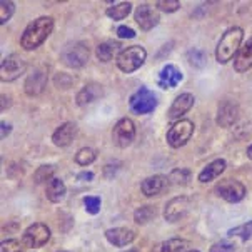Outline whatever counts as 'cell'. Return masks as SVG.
I'll return each mask as SVG.
<instances>
[{
  "label": "cell",
  "instance_id": "44dd1931",
  "mask_svg": "<svg viewBox=\"0 0 252 252\" xmlns=\"http://www.w3.org/2000/svg\"><path fill=\"white\" fill-rule=\"evenodd\" d=\"M182 80V72L176 65H165L159 74V85L162 89L176 87Z\"/></svg>",
  "mask_w": 252,
  "mask_h": 252
},
{
  "label": "cell",
  "instance_id": "9c48e42d",
  "mask_svg": "<svg viewBox=\"0 0 252 252\" xmlns=\"http://www.w3.org/2000/svg\"><path fill=\"white\" fill-rule=\"evenodd\" d=\"M112 135H114V142L117 144L119 147H127V145H130L135 139L134 122L127 117L121 119V121L115 124Z\"/></svg>",
  "mask_w": 252,
  "mask_h": 252
},
{
  "label": "cell",
  "instance_id": "74e56055",
  "mask_svg": "<svg viewBox=\"0 0 252 252\" xmlns=\"http://www.w3.org/2000/svg\"><path fill=\"white\" fill-rule=\"evenodd\" d=\"M117 35L121 37V38H134L135 32L132 31L130 27H126V25H122V27L117 29Z\"/></svg>",
  "mask_w": 252,
  "mask_h": 252
},
{
  "label": "cell",
  "instance_id": "cb8c5ba5",
  "mask_svg": "<svg viewBox=\"0 0 252 252\" xmlns=\"http://www.w3.org/2000/svg\"><path fill=\"white\" fill-rule=\"evenodd\" d=\"M45 195L50 202H59L62 200V197L65 195V184H63L59 177H52L47 184Z\"/></svg>",
  "mask_w": 252,
  "mask_h": 252
},
{
  "label": "cell",
  "instance_id": "7a4b0ae2",
  "mask_svg": "<svg viewBox=\"0 0 252 252\" xmlns=\"http://www.w3.org/2000/svg\"><path fill=\"white\" fill-rule=\"evenodd\" d=\"M242 38H244V32H242L241 27H232V29H229V31H225L216 49L217 62L227 63L230 59L239 52Z\"/></svg>",
  "mask_w": 252,
  "mask_h": 252
},
{
  "label": "cell",
  "instance_id": "f546056e",
  "mask_svg": "<svg viewBox=\"0 0 252 252\" xmlns=\"http://www.w3.org/2000/svg\"><path fill=\"white\" fill-rule=\"evenodd\" d=\"M190 179V172L187 169H174L169 176V182L174 186H186Z\"/></svg>",
  "mask_w": 252,
  "mask_h": 252
},
{
  "label": "cell",
  "instance_id": "8992f818",
  "mask_svg": "<svg viewBox=\"0 0 252 252\" xmlns=\"http://www.w3.org/2000/svg\"><path fill=\"white\" fill-rule=\"evenodd\" d=\"M62 62L70 69H80L89 61V49L84 44H74L62 50Z\"/></svg>",
  "mask_w": 252,
  "mask_h": 252
},
{
  "label": "cell",
  "instance_id": "60d3db41",
  "mask_svg": "<svg viewBox=\"0 0 252 252\" xmlns=\"http://www.w3.org/2000/svg\"><path fill=\"white\" fill-rule=\"evenodd\" d=\"M247 156H249V159L252 160V145H249V149H247Z\"/></svg>",
  "mask_w": 252,
  "mask_h": 252
},
{
  "label": "cell",
  "instance_id": "30bf717a",
  "mask_svg": "<svg viewBox=\"0 0 252 252\" xmlns=\"http://www.w3.org/2000/svg\"><path fill=\"white\" fill-rule=\"evenodd\" d=\"M0 72H2L0 74L2 75V82H12V80L19 79L25 72V62L19 55H8L2 61Z\"/></svg>",
  "mask_w": 252,
  "mask_h": 252
},
{
  "label": "cell",
  "instance_id": "7bdbcfd3",
  "mask_svg": "<svg viewBox=\"0 0 252 252\" xmlns=\"http://www.w3.org/2000/svg\"><path fill=\"white\" fill-rule=\"evenodd\" d=\"M126 252H135V251H126Z\"/></svg>",
  "mask_w": 252,
  "mask_h": 252
},
{
  "label": "cell",
  "instance_id": "d4e9b609",
  "mask_svg": "<svg viewBox=\"0 0 252 252\" xmlns=\"http://www.w3.org/2000/svg\"><path fill=\"white\" fill-rule=\"evenodd\" d=\"M189 246V242L184 239H169L165 242H160L152 249V252H184Z\"/></svg>",
  "mask_w": 252,
  "mask_h": 252
},
{
  "label": "cell",
  "instance_id": "9a60e30c",
  "mask_svg": "<svg viewBox=\"0 0 252 252\" xmlns=\"http://www.w3.org/2000/svg\"><path fill=\"white\" fill-rule=\"evenodd\" d=\"M194 102H195V99L192 94H181V95L172 102V105H170L169 119L170 121H177L179 117H182L184 114L189 112L192 109V105H194Z\"/></svg>",
  "mask_w": 252,
  "mask_h": 252
},
{
  "label": "cell",
  "instance_id": "5b68a950",
  "mask_svg": "<svg viewBox=\"0 0 252 252\" xmlns=\"http://www.w3.org/2000/svg\"><path fill=\"white\" fill-rule=\"evenodd\" d=\"M194 134V124L190 121H179L174 124L167 132V142L170 147L179 149L189 142V139Z\"/></svg>",
  "mask_w": 252,
  "mask_h": 252
},
{
  "label": "cell",
  "instance_id": "b9f144b4",
  "mask_svg": "<svg viewBox=\"0 0 252 252\" xmlns=\"http://www.w3.org/2000/svg\"><path fill=\"white\" fill-rule=\"evenodd\" d=\"M189 252H199V251H189Z\"/></svg>",
  "mask_w": 252,
  "mask_h": 252
},
{
  "label": "cell",
  "instance_id": "484cf974",
  "mask_svg": "<svg viewBox=\"0 0 252 252\" xmlns=\"http://www.w3.org/2000/svg\"><path fill=\"white\" fill-rule=\"evenodd\" d=\"M130 10H132L130 2H121L114 7H109L105 14H107V17H110L112 20H122L130 14Z\"/></svg>",
  "mask_w": 252,
  "mask_h": 252
},
{
  "label": "cell",
  "instance_id": "3957f363",
  "mask_svg": "<svg viewBox=\"0 0 252 252\" xmlns=\"http://www.w3.org/2000/svg\"><path fill=\"white\" fill-rule=\"evenodd\" d=\"M145 57H147V54H145L144 47H140V45L127 47V49H124L121 55L117 57V67L122 72H126V74H132V72H135L139 67H142V63L145 62Z\"/></svg>",
  "mask_w": 252,
  "mask_h": 252
},
{
  "label": "cell",
  "instance_id": "52a82bcc",
  "mask_svg": "<svg viewBox=\"0 0 252 252\" xmlns=\"http://www.w3.org/2000/svg\"><path fill=\"white\" fill-rule=\"evenodd\" d=\"M216 194L224 200H227V202L234 204L246 197V187L244 184H241L239 181L225 179V181L219 182V186L216 187Z\"/></svg>",
  "mask_w": 252,
  "mask_h": 252
},
{
  "label": "cell",
  "instance_id": "4dcf8cb0",
  "mask_svg": "<svg viewBox=\"0 0 252 252\" xmlns=\"http://www.w3.org/2000/svg\"><path fill=\"white\" fill-rule=\"evenodd\" d=\"M54 172H55V165H40V167L37 169V172L33 174V181L37 184L50 181V179L54 177Z\"/></svg>",
  "mask_w": 252,
  "mask_h": 252
},
{
  "label": "cell",
  "instance_id": "7402d4cb",
  "mask_svg": "<svg viewBox=\"0 0 252 252\" xmlns=\"http://www.w3.org/2000/svg\"><path fill=\"white\" fill-rule=\"evenodd\" d=\"M122 52V45L121 42H112V40H107V42H102V44L97 47V59L100 62H109L112 59L119 57Z\"/></svg>",
  "mask_w": 252,
  "mask_h": 252
},
{
  "label": "cell",
  "instance_id": "1f68e13d",
  "mask_svg": "<svg viewBox=\"0 0 252 252\" xmlns=\"http://www.w3.org/2000/svg\"><path fill=\"white\" fill-rule=\"evenodd\" d=\"M187 59H189V63L197 69H202L206 65V54L202 52L200 49H192L187 52Z\"/></svg>",
  "mask_w": 252,
  "mask_h": 252
},
{
  "label": "cell",
  "instance_id": "d6986e66",
  "mask_svg": "<svg viewBox=\"0 0 252 252\" xmlns=\"http://www.w3.org/2000/svg\"><path fill=\"white\" fill-rule=\"evenodd\" d=\"M252 67V37L239 49L234 59V69L236 72H247Z\"/></svg>",
  "mask_w": 252,
  "mask_h": 252
},
{
  "label": "cell",
  "instance_id": "603a6c76",
  "mask_svg": "<svg viewBox=\"0 0 252 252\" xmlns=\"http://www.w3.org/2000/svg\"><path fill=\"white\" fill-rule=\"evenodd\" d=\"M225 170V160L224 159H217L214 162H211L209 165H206V169L199 174V181L200 182H211L220 176Z\"/></svg>",
  "mask_w": 252,
  "mask_h": 252
},
{
  "label": "cell",
  "instance_id": "6da1fadb",
  "mask_svg": "<svg viewBox=\"0 0 252 252\" xmlns=\"http://www.w3.org/2000/svg\"><path fill=\"white\" fill-rule=\"evenodd\" d=\"M54 29V19L52 17H38L32 24L27 25L24 31L22 37H20V45L25 50H33L40 47L47 40Z\"/></svg>",
  "mask_w": 252,
  "mask_h": 252
},
{
  "label": "cell",
  "instance_id": "e0dca14e",
  "mask_svg": "<svg viewBox=\"0 0 252 252\" xmlns=\"http://www.w3.org/2000/svg\"><path fill=\"white\" fill-rule=\"evenodd\" d=\"M169 186V177L165 176H152V177H147L145 181L142 182L140 189H142L144 195L147 197H152V195H159L162 194Z\"/></svg>",
  "mask_w": 252,
  "mask_h": 252
},
{
  "label": "cell",
  "instance_id": "d590c367",
  "mask_svg": "<svg viewBox=\"0 0 252 252\" xmlns=\"http://www.w3.org/2000/svg\"><path fill=\"white\" fill-rule=\"evenodd\" d=\"M22 247L24 244H20L15 239H7L0 246V252H22Z\"/></svg>",
  "mask_w": 252,
  "mask_h": 252
},
{
  "label": "cell",
  "instance_id": "ba28073f",
  "mask_svg": "<svg viewBox=\"0 0 252 252\" xmlns=\"http://www.w3.org/2000/svg\"><path fill=\"white\" fill-rule=\"evenodd\" d=\"M50 239V229L47 227L45 224H40V222H37V224H32L31 227L24 232V237H22V244L25 247H42L45 246V242Z\"/></svg>",
  "mask_w": 252,
  "mask_h": 252
},
{
  "label": "cell",
  "instance_id": "2e32d148",
  "mask_svg": "<svg viewBox=\"0 0 252 252\" xmlns=\"http://www.w3.org/2000/svg\"><path fill=\"white\" fill-rule=\"evenodd\" d=\"M75 135H77V126L74 122H65L54 132L52 142L57 145V147H67V145H70L74 142Z\"/></svg>",
  "mask_w": 252,
  "mask_h": 252
},
{
  "label": "cell",
  "instance_id": "5bb4252c",
  "mask_svg": "<svg viewBox=\"0 0 252 252\" xmlns=\"http://www.w3.org/2000/svg\"><path fill=\"white\" fill-rule=\"evenodd\" d=\"M47 85V70L45 69H35L25 80V94L31 97L40 95L45 91Z\"/></svg>",
  "mask_w": 252,
  "mask_h": 252
},
{
  "label": "cell",
  "instance_id": "4fadbf2b",
  "mask_svg": "<svg viewBox=\"0 0 252 252\" xmlns=\"http://www.w3.org/2000/svg\"><path fill=\"white\" fill-rule=\"evenodd\" d=\"M239 117V105L232 100H222L217 109V124L220 127H230L237 122Z\"/></svg>",
  "mask_w": 252,
  "mask_h": 252
},
{
  "label": "cell",
  "instance_id": "d6a6232c",
  "mask_svg": "<svg viewBox=\"0 0 252 252\" xmlns=\"http://www.w3.org/2000/svg\"><path fill=\"white\" fill-rule=\"evenodd\" d=\"M15 12V3L14 2H5V0H2L0 2V24H5L8 19L12 17V14Z\"/></svg>",
  "mask_w": 252,
  "mask_h": 252
},
{
  "label": "cell",
  "instance_id": "836d02e7",
  "mask_svg": "<svg viewBox=\"0 0 252 252\" xmlns=\"http://www.w3.org/2000/svg\"><path fill=\"white\" fill-rule=\"evenodd\" d=\"M156 7L162 12L170 14V12H176L181 8V2L179 0H159V2H156Z\"/></svg>",
  "mask_w": 252,
  "mask_h": 252
},
{
  "label": "cell",
  "instance_id": "277c9868",
  "mask_svg": "<svg viewBox=\"0 0 252 252\" xmlns=\"http://www.w3.org/2000/svg\"><path fill=\"white\" fill-rule=\"evenodd\" d=\"M129 107L134 114H151L157 107V97L147 87H140L129 99Z\"/></svg>",
  "mask_w": 252,
  "mask_h": 252
},
{
  "label": "cell",
  "instance_id": "7c38bea8",
  "mask_svg": "<svg viewBox=\"0 0 252 252\" xmlns=\"http://www.w3.org/2000/svg\"><path fill=\"white\" fill-rule=\"evenodd\" d=\"M135 22L139 24V27L142 31H151L159 24V14H157L156 7H152L151 3H142L135 10Z\"/></svg>",
  "mask_w": 252,
  "mask_h": 252
},
{
  "label": "cell",
  "instance_id": "f1b7e54d",
  "mask_svg": "<svg viewBox=\"0 0 252 252\" xmlns=\"http://www.w3.org/2000/svg\"><path fill=\"white\" fill-rule=\"evenodd\" d=\"M95 159H97V152L94 151V149H91V147L80 149V151L77 152V156H75V162L79 165H89V164H92Z\"/></svg>",
  "mask_w": 252,
  "mask_h": 252
},
{
  "label": "cell",
  "instance_id": "8fae6325",
  "mask_svg": "<svg viewBox=\"0 0 252 252\" xmlns=\"http://www.w3.org/2000/svg\"><path fill=\"white\" fill-rule=\"evenodd\" d=\"M189 209H190V200L181 195V197L169 200L167 206H165V211H164V217L167 222H177L187 216Z\"/></svg>",
  "mask_w": 252,
  "mask_h": 252
},
{
  "label": "cell",
  "instance_id": "e575fe53",
  "mask_svg": "<svg viewBox=\"0 0 252 252\" xmlns=\"http://www.w3.org/2000/svg\"><path fill=\"white\" fill-rule=\"evenodd\" d=\"M84 206L89 214H97V212L100 211V197H92V195H89V197L84 199Z\"/></svg>",
  "mask_w": 252,
  "mask_h": 252
},
{
  "label": "cell",
  "instance_id": "ffe728a7",
  "mask_svg": "<svg viewBox=\"0 0 252 252\" xmlns=\"http://www.w3.org/2000/svg\"><path fill=\"white\" fill-rule=\"evenodd\" d=\"M102 95H104V91H102L99 84H89L77 94V104L80 107H84V105H89L92 102H95L97 99H100Z\"/></svg>",
  "mask_w": 252,
  "mask_h": 252
},
{
  "label": "cell",
  "instance_id": "8d00e7d4",
  "mask_svg": "<svg viewBox=\"0 0 252 252\" xmlns=\"http://www.w3.org/2000/svg\"><path fill=\"white\" fill-rule=\"evenodd\" d=\"M236 251V244L229 241H220L211 247V252H234Z\"/></svg>",
  "mask_w": 252,
  "mask_h": 252
},
{
  "label": "cell",
  "instance_id": "ab89813d",
  "mask_svg": "<svg viewBox=\"0 0 252 252\" xmlns=\"http://www.w3.org/2000/svg\"><path fill=\"white\" fill-rule=\"evenodd\" d=\"M79 177L82 179V181H92V179H94V174H92V172H84V174H80Z\"/></svg>",
  "mask_w": 252,
  "mask_h": 252
},
{
  "label": "cell",
  "instance_id": "f35d334b",
  "mask_svg": "<svg viewBox=\"0 0 252 252\" xmlns=\"http://www.w3.org/2000/svg\"><path fill=\"white\" fill-rule=\"evenodd\" d=\"M8 132H10V126L2 122V139H5V135H8Z\"/></svg>",
  "mask_w": 252,
  "mask_h": 252
},
{
  "label": "cell",
  "instance_id": "83f0119b",
  "mask_svg": "<svg viewBox=\"0 0 252 252\" xmlns=\"http://www.w3.org/2000/svg\"><path fill=\"white\" fill-rule=\"evenodd\" d=\"M229 236L230 237H241L242 241H249V239H252V220L246 222V224H242V225H237V227H234V229H230Z\"/></svg>",
  "mask_w": 252,
  "mask_h": 252
},
{
  "label": "cell",
  "instance_id": "ac0fdd59",
  "mask_svg": "<svg viewBox=\"0 0 252 252\" xmlns=\"http://www.w3.org/2000/svg\"><path fill=\"white\" fill-rule=\"evenodd\" d=\"M105 237L112 246L115 247H124L127 244H130L132 241L135 239V232L130 229L126 227H115V229H109L105 230Z\"/></svg>",
  "mask_w": 252,
  "mask_h": 252
},
{
  "label": "cell",
  "instance_id": "4316f807",
  "mask_svg": "<svg viewBox=\"0 0 252 252\" xmlns=\"http://www.w3.org/2000/svg\"><path fill=\"white\" fill-rule=\"evenodd\" d=\"M154 216H156V209L152 206H142L134 212V220L137 222V224L144 225V224H147L149 220H152Z\"/></svg>",
  "mask_w": 252,
  "mask_h": 252
}]
</instances>
